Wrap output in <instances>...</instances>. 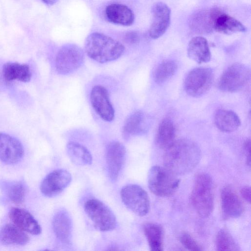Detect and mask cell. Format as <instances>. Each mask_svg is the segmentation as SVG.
<instances>
[{
  "instance_id": "obj_16",
  "label": "cell",
  "mask_w": 251,
  "mask_h": 251,
  "mask_svg": "<svg viewBox=\"0 0 251 251\" xmlns=\"http://www.w3.org/2000/svg\"><path fill=\"white\" fill-rule=\"evenodd\" d=\"M221 208L224 219L236 218L243 212V203L234 190L230 186L224 187L221 194Z\"/></svg>"
},
{
  "instance_id": "obj_29",
  "label": "cell",
  "mask_w": 251,
  "mask_h": 251,
  "mask_svg": "<svg viewBox=\"0 0 251 251\" xmlns=\"http://www.w3.org/2000/svg\"><path fill=\"white\" fill-rule=\"evenodd\" d=\"M177 69L176 63L173 60L164 61L157 66L153 73V78L157 84H162L172 77Z\"/></svg>"
},
{
  "instance_id": "obj_23",
  "label": "cell",
  "mask_w": 251,
  "mask_h": 251,
  "mask_svg": "<svg viewBox=\"0 0 251 251\" xmlns=\"http://www.w3.org/2000/svg\"><path fill=\"white\" fill-rule=\"evenodd\" d=\"M214 122L217 128L225 132H233L241 125L240 118L236 113L224 109L216 111L214 115Z\"/></svg>"
},
{
  "instance_id": "obj_19",
  "label": "cell",
  "mask_w": 251,
  "mask_h": 251,
  "mask_svg": "<svg viewBox=\"0 0 251 251\" xmlns=\"http://www.w3.org/2000/svg\"><path fill=\"white\" fill-rule=\"evenodd\" d=\"M108 20L114 24L124 26L132 25L134 15L127 6L120 3H112L106 6L105 11Z\"/></svg>"
},
{
  "instance_id": "obj_24",
  "label": "cell",
  "mask_w": 251,
  "mask_h": 251,
  "mask_svg": "<svg viewBox=\"0 0 251 251\" xmlns=\"http://www.w3.org/2000/svg\"><path fill=\"white\" fill-rule=\"evenodd\" d=\"M214 30L222 34L230 35L244 32L246 28L238 20L222 12L215 19Z\"/></svg>"
},
{
  "instance_id": "obj_33",
  "label": "cell",
  "mask_w": 251,
  "mask_h": 251,
  "mask_svg": "<svg viewBox=\"0 0 251 251\" xmlns=\"http://www.w3.org/2000/svg\"><path fill=\"white\" fill-rule=\"evenodd\" d=\"M124 41L129 44L138 43L140 39V35L136 31H129L126 32L124 37Z\"/></svg>"
},
{
  "instance_id": "obj_3",
  "label": "cell",
  "mask_w": 251,
  "mask_h": 251,
  "mask_svg": "<svg viewBox=\"0 0 251 251\" xmlns=\"http://www.w3.org/2000/svg\"><path fill=\"white\" fill-rule=\"evenodd\" d=\"M190 201L200 217L207 218L210 215L214 204V186L208 174L201 173L196 176Z\"/></svg>"
},
{
  "instance_id": "obj_11",
  "label": "cell",
  "mask_w": 251,
  "mask_h": 251,
  "mask_svg": "<svg viewBox=\"0 0 251 251\" xmlns=\"http://www.w3.org/2000/svg\"><path fill=\"white\" fill-rule=\"evenodd\" d=\"M151 22L149 34L152 39H157L162 36L169 26L171 22V10L162 2L154 3L151 9Z\"/></svg>"
},
{
  "instance_id": "obj_14",
  "label": "cell",
  "mask_w": 251,
  "mask_h": 251,
  "mask_svg": "<svg viewBox=\"0 0 251 251\" xmlns=\"http://www.w3.org/2000/svg\"><path fill=\"white\" fill-rule=\"evenodd\" d=\"M24 150L21 143L10 135L0 133V160L7 164H15L21 160Z\"/></svg>"
},
{
  "instance_id": "obj_15",
  "label": "cell",
  "mask_w": 251,
  "mask_h": 251,
  "mask_svg": "<svg viewBox=\"0 0 251 251\" xmlns=\"http://www.w3.org/2000/svg\"><path fill=\"white\" fill-rule=\"evenodd\" d=\"M223 11L218 8L200 10L191 17L189 26L195 33L205 34L214 30V25L217 17Z\"/></svg>"
},
{
  "instance_id": "obj_25",
  "label": "cell",
  "mask_w": 251,
  "mask_h": 251,
  "mask_svg": "<svg viewBox=\"0 0 251 251\" xmlns=\"http://www.w3.org/2000/svg\"><path fill=\"white\" fill-rule=\"evenodd\" d=\"M176 129L173 121L165 118L160 123L156 137L157 146L161 149H166L175 141Z\"/></svg>"
},
{
  "instance_id": "obj_13",
  "label": "cell",
  "mask_w": 251,
  "mask_h": 251,
  "mask_svg": "<svg viewBox=\"0 0 251 251\" xmlns=\"http://www.w3.org/2000/svg\"><path fill=\"white\" fill-rule=\"evenodd\" d=\"M126 157V150L120 142H110L106 149V161L108 175L112 181H116L123 167Z\"/></svg>"
},
{
  "instance_id": "obj_4",
  "label": "cell",
  "mask_w": 251,
  "mask_h": 251,
  "mask_svg": "<svg viewBox=\"0 0 251 251\" xmlns=\"http://www.w3.org/2000/svg\"><path fill=\"white\" fill-rule=\"evenodd\" d=\"M180 180L165 167L153 166L148 176V187L154 195L159 197L172 195L178 187Z\"/></svg>"
},
{
  "instance_id": "obj_18",
  "label": "cell",
  "mask_w": 251,
  "mask_h": 251,
  "mask_svg": "<svg viewBox=\"0 0 251 251\" xmlns=\"http://www.w3.org/2000/svg\"><path fill=\"white\" fill-rule=\"evenodd\" d=\"M72 221L67 211L61 210L54 215L52 228L56 237L62 243L68 244L72 238Z\"/></svg>"
},
{
  "instance_id": "obj_26",
  "label": "cell",
  "mask_w": 251,
  "mask_h": 251,
  "mask_svg": "<svg viewBox=\"0 0 251 251\" xmlns=\"http://www.w3.org/2000/svg\"><path fill=\"white\" fill-rule=\"evenodd\" d=\"M143 230L151 250L162 251L163 229L162 226L155 223H147L144 225Z\"/></svg>"
},
{
  "instance_id": "obj_32",
  "label": "cell",
  "mask_w": 251,
  "mask_h": 251,
  "mask_svg": "<svg viewBox=\"0 0 251 251\" xmlns=\"http://www.w3.org/2000/svg\"><path fill=\"white\" fill-rule=\"evenodd\" d=\"M181 244L187 250L194 251H202V248L190 234L186 232L182 233L179 237Z\"/></svg>"
},
{
  "instance_id": "obj_7",
  "label": "cell",
  "mask_w": 251,
  "mask_h": 251,
  "mask_svg": "<svg viewBox=\"0 0 251 251\" xmlns=\"http://www.w3.org/2000/svg\"><path fill=\"white\" fill-rule=\"evenodd\" d=\"M84 59L83 51L79 47L73 44L65 45L56 54L55 60L56 71L61 75L70 74L81 66Z\"/></svg>"
},
{
  "instance_id": "obj_36",
  "label": "cell",
  "mask_w": 251,
  "mask_h": 251,
  "mask_svg": "<svg viewBox=\"0 0 251 251\" xmlns=\"http://www.w3.org/2000/svg\"><path fill=\"white\" fill-rule=\"evenodd\" d=\"M43 2L46 4L51 5L55 4L58 0H41Z\"/></svg>"
},
{
  "instance_id": "obj_17",
  "label": "cell",
  "mask_w": 251,
  "mask_h": 251,
  "mask_svg": "<svg viewBox=\"0 0 251 251\" xmlns=\"http://www.w3.org/2000/svg\"><path fill=\"white\" fill-rule=\"evenodd\" d=\"M9 217L14 224L25 232L33 235L41 232L39 224L31 214L25 209L13 207L9 212Z\"/></svg>"
},
{
  "instance_id": "obj_22",
  "label": "cell",
  "mask_w": 251,
  "mask_h": 251,
  "mask_svg": "<svg viewBox=\"0 0 251 251\" xmlns=\"http://www.w3.org/2000/svg\"><path fill=\"white\" fill-rule=\"evenodd\" d=\"M2 74L3 78L7 82L17 80L27 82L31 77V73L28 65L15 62L4 64L2 67Z\"/></svg>"
},
{
  "instance_id": "obj_28",
  "label": "cell",
  "mask_w": 251,
  "mask_h": 251,
  "mask_svg": "<svg viewBox=\"0 0 251 251\" xmlns=\"http://www.w3.org/2000/svg\"><path fill=\"white\" fill-rule=\"evenodd\" d=\"M146 117L141 111H137L130 115L126 120L124 126L123 133L125 136L139 134L144 130Z\"/></svg>"
},
{
  "instance_id": "obj_31",
  "label": "cell",
  "mask_w": 251,
  "mask_h": 251,
  "mask_svg": "<svg viewBox=\"0 0 251 251\" xmlns=\"http://www.w3.org/2000/svg\"><path fill=\"white\" fill-rule=\"evenodd\" d=\"M25 187L21 182H16L10 184L7 189V196L13 203L19 205L23 203L25 196Z\"/></svg>"
},
{
  "instance_id": "obj_9",
  "label": "cell",
  "mask_w": 251,
  "mask_h": 251,
  "mask_svg": "<svg viewBox=\"0 0 251 251\" xmlns=\"http://www.w3.org/2000/svg\"><path fill=\"white\" fill-rule=\"evenodd\" d=\"M120 195L124 204L140 216L148 214L150 210V199L147 192L139 185L128 184L121 190Z\"/></svg>"
},
{
  "instance_id": "obj_30",
  "label": "cell",
  "mask_w": 251,
  "mask_h": 251,
  "mask_svg": "<svg viewBox=\"0 0 251 251\" xmlns=\"http://www.w3.org/2000/svg\"><path fill=\"white\" fill-rule=\"evenodd\" d=\"M218 251H238L239 248L230 233L225 229L219 230L216 238Z\"/></svg>"
},
{
  "instance_id": "obj_21",
  "label": "cell",
  "mask_w": 251,
  "mask_h": 251,
  "mask_svg": "<svg viewBox=\"0 0 251 251\" xmlns=\"http://www.w3.org/2000/svg\"><path fill=\"white\" fill-rule=\"evenodd\" d=\"M29 241L25 232L14 224H6L0 230V241L4 245L23 246Z\"/></svg>"
},
{
  "instance_id": "obj_5",
  "label": "cell",
  "mask_w": 251,
  "mask_h": 251,
  "mask_svg": "<svg viewBox=\"0 0 251 251\" xmlns=\"http://www.w3.org/2000/svg\"><path fill=\"white\" fill-rule=\"evenodd\" d=\"M84 210L95 226L102 231H110L116 226V218L111 210L96 199L88 200L84 205Z\"/></svg>"
},
{
  "instance_id": "obj_1",
  "label": "cell",
  "mask_w": 251,
  "mask_h": 251,
  "mask_svg": "<svg viewBox=\"0 0 251 251\" xmlns=\"http://www.w3.org/2000/svg\"><path fill=\"white\" fill-rule=\"evenodd\" d=\"M201 157L200 149L195 142L180 139L165 149L163 163L165 168L175 175H183L197 166Z\"/></svg>"
},
{
  "instance_id": "obj_8",
  "label": "cell",
  "mask_w": 251,
  "mask_h": 251,
  "mask_svg": "<svg viewBox=\"0 0 251 251\" xmlns=\"http://www.w3.org/2000/svg\"><path fill=\"white\" fill-rule=\"evenodd\" d=\"M213 73L207 67H198L186 75L184 87L186 93L193 97L202 96L210 88L213 82Z\"/></svg>"
},
{
  "instance_id": "obj_10",
  "label": "cell",
  "mask_w": 251,
  "mask_h": 251,
  "mask_svg": "<svg viewBox=\"0 0 251 251\" xmlns=\"http://www.w3.org/2000/svg\"><path fill=\"white\" fill-rule=\"evenodd\" d=\"M71 180V175L67 170H54L44 178L40 185V191L46 197H53L61 193L69 185Z\"/></svg>"
},
{
  "instance_id": "obj_6",
  "label": "cell",
  "mask_w": 251,
  "mask_h": 251,
  "mask_svg": "<svg viewBox=\"0 0 251 251\" xmlns=\"http://www.w3.org/2000/svg\"><path fill=\"white\" fill-rule=\"evenodd\" d=\"M251 76L250 69L241 63H234L221 75L218 88L226 92H235L242 90L248 83Z\"/></svg>"
},
{
  "instance_id": "obj_12",
  "label": "cell",
  "mask_w": 251,
  "mask_h": 251,
  "mask_svg": "<svg viewBox=\"0 0 251 251\" xmlns=\"http://www.w3.org/2000/svg\"><path fill=\"white\" fill-rule=\"evenodd\" d=\"M90 101L95 111L104 121L111 122L115 112L106 89L101 85L93 87L90 93Z\"/></svg>"
},
{
  "instance_id": "obj_27",
  "label": "cell",
  "mask_w": 251,
  "mask_h": 251,
  "mask_svg": "<svg viewBox=\"0 0 251 251\" xmlns=\"http://www.w3.org/2000/svg\"><path fill=\"white\" fill-rule=\"evenodd\" d=\"M66 149L70 159L75 164L86 166L92 164V155L84 146L76 142H70L67 144Z\"/></svg>"
},
{
  "instance_id": "obj_2",
  "label": "cell",
  "mask_w": 251,
  "mask_h": 251,
  "mask_svg": "<svg viewBox=\"0 0 251 251\" xmlns=\"http://www.w3.org/2000/svg\"><path fill=\"white\" fill-rule=\"evenodd\" d=\"M85 51L92 59L100 63L116 60L125 52V46L119 41L104 34L93 32L86 38Z\"/></svg>"
},
{
  "instance_id": "obj_20",
  "label": "cell",
  "mask_w": 251,
  "mask_h": 251,
  "mask_svg": "<svg viewBox=\"0 0 251 251\" xmlns=\"http://www.w3.org/2000/svg\"><path fill=\"white\" fill-rule=\"evenodd\" d=\"M187 54L198 64L208 62L211 58V53L207 40L201 36L192 38L188 45Z\"/></svg>"
},
{
  "instance_id": "obj_34",
  "label": "cell",
  "mask_w": 251,
  "mask_h": 251,
  "mask_svg": "<svg viewBox=\"0 0 251 251\" xmlns=\"http://www.w3.org/2000/svg\"><path fill=\"white\" fill-rule=\"evenodd\" d=\"M244 149L246 155V163L247 164L251 166V141L250 139L247 140L244 144Z\"/></svg>"
},
{
  "instance_id": "obj_35",
  "label": "cell",
  "mask_w": 251,
  "mask_h": 251,
  "mask_svg": "<svg viewBox=\"0 0 251 251\" xmlns=\"http://www.w3.org/2000/svg\"><path fill=\"white\" fill-rule=\"evenodd\" d=\"M242 198L248 203L251 201V188L250 186L243 187L240 191Z\"/></svg>"
}]
</instances>
